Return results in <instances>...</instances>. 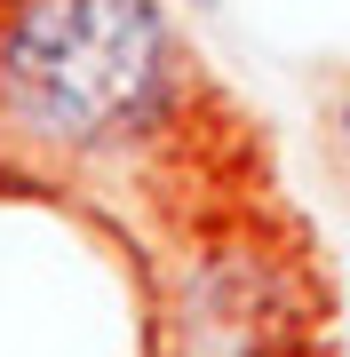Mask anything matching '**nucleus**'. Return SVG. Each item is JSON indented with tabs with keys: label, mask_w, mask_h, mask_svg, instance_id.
<instances>
[{
	"label": "nucleus",
	"mask_w": 350,
	"mask_h": 357,
	"mask_svg": "<svg viewBox=\"0 0 350 357\" xmlns=\"http://www.w3.org/2000/svg\"><path fill=\"white\" fill-rule=\"evenodd\" d=\"M335 151H342V167H350V96L335 103Z\"/></svg>",
	"instance_id": "obj_2"
},
{
	"label": "nucleus",
	"mask_w": 350,
	"mask_h": 357,
	"mask_svg": "<svg viewBox=\"0 0 350 357\" xmlns=\"http://www.w3.org/2000/svg\"><path fill=\"white\" fill-rule=\"evenodd\" d=\"M183 48L159 0H16L0 32V96L40 143H119L175 103Z\"/></svg>",
	"instance_id": "obj_1"
}]
</instances>
